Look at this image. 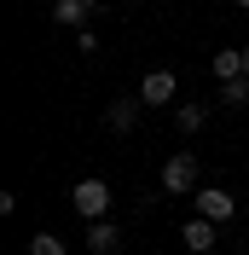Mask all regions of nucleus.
<instances>
[{
  "mask_svg": "<svg viewBox=\"0 0 249 255\" xmlns=\"http://www.w3.org/2000/svg\"><path fill=\"white\" fill-rule=\"evenodd\" d=\"M162 191H168V197H186V191H197V157L174 151V157L162 162Z\"/></svg>",
  "mask_w": 249,
  "mask_h": 255,
  "instance_id": "1",
  "label": "nucleus"
},
{
  "mask_svg": "<svg viewBox=\"0 0 249 255\" xmlns=\"http://www.w3.org/2000/svg\"><path fill=\"white\" fill-rule=\"evenodd\" d=\"M70 203H76V215H87V221H105V209H110V186H105V180H81V186L70 191Z\"/></svg>",
  "mask_w": 249,
  "mask_h": 255,
  "instance_id": "2",
  "label": "nucleus"
},
{
  "mask_svg": "<svg viewBox=\"0 0 249 255\" xmlns=\"http://www.w3.org/2000/svg\"><path fill=\"white\" fill-rule=\"evenodd\" d=\"M197 215H203V221H215V226H226V221L238 215V197H232V191H220V186H203V191H197Z\"/></svg>",
  "mask_w": 249,
  "mask_h": 255,
  "instance_id": "3",
  "label": "nucleus"
},
{
  "mask_svg": "<svg viewBox=\"0 0 249 255\" xmlns=\"http://www.w3.org/2000/svg\"><path fill=\"white\" fill-rule=\"evenodd\" d=\"M139 99L145 105H174V70H151L145 87H139Z\"/></svg>",
  "mask_w": 249,
  "mask_h": 255,
  "instance_id": "4",
  "label": "nucleus"
},
{
  "mask_svg": "<svg viewBox=\"0 0 249 255\" xmlns=\"http://www.w3.org/2000/svg\"><path fill=\"white\" fill-rule=\"evenodd\" d=\"M180 238H186L191 255H209V250H215V221H203V215H197V221H186V232H180Z\"/></svg>",
  "mask_w": 249,
  "mask_h": 255,
  "instance_id": "5",
  "label": "nucleus"
},
{
  "mask_svg": "<svg viewBox=\"0 0 249 255\" xmlns=\"http://www.w3.org/2000/svg\"><path fill=\"white\" fill-rule=\"evenodd\" d=\"M133 122H139V105H133V99H116V105L105 111V128H110V133H127Z\"/></svg>",
  "mask_w": 249,
  "mask_h": 255,
  "instance_id": "6",
  "label": "nucleus"
},
{
  "mask_svg": "<svg viewBox=\"0 0 249 255\" xmlns=\"http://www.w3.org/2000/svg\"><path fill=\"white\" fill-rule=\"evenodd\" d=\"M116 244H122V232H116L110 221H93V232H87V250H93V255H116Z\"/></svg>",
  "mask_w": 249,
  "mask_h": 255,
  "instance_id": "7",
  "label": "nucleus"
},
{
  "mask_svg": "<svg viewBox=\"0 0 249 255\" xmlns=\"http://www.w3.org/2000/svg\"><path fill=\"white\" fill-rule=\"evenodd\" d=\"M238 76H244V52L220 47V52H215V81H238Z\"/></svg>",
  "mask_w": 249,
  "mask_h": 255,
  "instance_id": "8",
  "label": "nucleus"
},
{
  "mask_svg": "<svg viewBox=\"0 0 249 255\" xmlns=\"http://www.w3.org/2000/svg\"><path fill=\"white\" fill-rule=\"evenodd\" d=\"M81 17H87V0H58V6H52V23H70V29H76Z\"/></svg>",
  "mask_w": 249,
  "mask_h": 255,
  "instance_id": "9",
  "label": "nucleus"
},
{
  "mask_svg": "<svg viewBox=\"0 0 249 255\" xmlns=\"http://www.w3.org/2000/svg\"><path fill=\"white\" fill-rule=\"evenodd\" d=\"M220 105H249V76H238V81H220Z\"/></svg>",
  "mask_w": 249,
  "mask_h": 255,
  "instance_id": "10",
  "label": "nucleus"
},
{
  "mask_svg": "<svg viewBox=\"0 0 249 255\" xmlns=\"http://www.w3.org/2000/svg\"><path fill=\"white\" fill-rule=\"evenodd\" d=\"M29 255H70V250H64L58 232H35V238H29Z\"/></svg>",
  "mask_w": 249,
  "mask_h": 255,
  "instance_id": "11",
  "label": "nucleus"
},
{
  "mask_svg": "<svg viewBox=\"0 0 249 255\" xmlns=\"http://www.w3.org/2000/svg\"><path fill=\"white\" fill-rule=\"evenodd\" d=\"M174 122L186 128V133H197V128L209 122V111H203V105H180V111H174Z\"/></svg>",
  "mask_w": 249,
  "mask_h": 255,
  "instance_id": "12",
  "label": "nucleus"
},
{
  "mask_svg": "<svg viewBox=\"0 0 249 255\" xmlns=\"http://www.w3.org/2000/svg\"><path fill=\"white\" fill-rule=\"evenodd\" d=\"M244 76H249V47H244Z\"/></svg>",
  "mask_w": 249,
  "mask_h": 255,
  "instance_id": "13",
  "label": "nucleus"
},
{
  "mask_svg": "<svg viewBox=\"0 0 249 255\" xmlns=\"http://www.w3.org/2000/svg\"><path fill=\"white\" fill-rule=\"evenodd\" d=\"M238 6H244V12H249V0H238Z\"/></svg>",
  "mask_w": 249,
  "mask_h": 255,
  "instance_id": "14",
  "label": "nucleus"
},
{
  "mask_svg": "<svg viewBox=\"0 0 249 255\" xmlns=\"http://www.w3.org/2000/svg\"><path fill=\"white\" fill-rule=\"evenodd\" d=\"M87 6H99V0H87Z\"/></svg>",
  "mask_w": 249,
  "mask_h": 255,
  "instance_id": "15",
  "label": "nucleus"
}]
</instances>
